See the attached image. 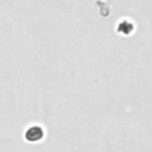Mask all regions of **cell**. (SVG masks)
Listing matches in <instances>:
<instances>
[{"label": "cell", "instance_id": "cell-1", "mask_svg": "<svg viewBox=\"0 0 152 152\" xmlns=\"http://www.w3.org/2000/svg\"><path fill=\"white\" fill-rule=\"evenodd\" d=\"M43 135H44V132H43V129L39 126H32L25 133L26 140L31 141V142H36V141L40 140L43 138Z\"/></svg>", "mask_w": 152, "mask_h": 152}]
</instances>
